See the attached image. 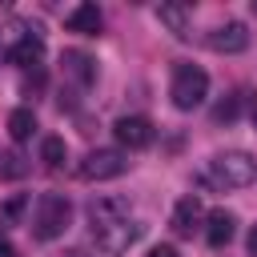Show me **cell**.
Here are the masks:
<instances>
[{
  "mask_svg": "<svg viewBox=\"0 0 257 257\" xmlns=\"http://www.w3.org/2000/svg\"><path fill=\"white\" fill-rule=\"evenodd\" d=\"M205 181L213 189H249L257 185V161L249 153H217L209 165H205Z\"/></svg>",
  "mask_w": 257,
  "mask_h": 257,
  "instance_id": "1",
  "label": "cell"
},
{
  "mask_svg": "<svg viewBox=\"0 0 257 257\" xmlns=\"http://www.w3.org/2000/svg\"><path fill=\"white\" fill-rule=\"evenodd\" d=\"M68 221H72V205H68V197H60V193H44V197L36 201V209H32V233H36L40 241H56V237L68 229Z\"/></svg>",
  "mask_w": 257,
  "mask_h": 257,
  "instance_id": "2",
  "label": "cell"
},
{
  "mask_svg": "<svg viewBox=\"0 0 257 257\" xmlns=\"http://www.w3.org/2000/svg\"><path fill=\"white\" fill-rule=\"evenodd\" d=\"M169 96H173V104L185 108V112L197 108V104L209 96V76H205V68H197V64H177V68H173Z\"/></svg>",
  "mask_w": 257,
  "mask_h": 257,
  "instance_id": "3",
  "label": "cell"
},
{
  "mask_svg": "<svg viewBox=\"0 0 257 257\" xmlns=\"http://www.w3.org/2000/svg\"><path fill=\"white\" fill-rule=\"evenodd\" d=\"M128 169V157L120 153V149H92V153H84V161L76 165V173L84 177V181H112V177H120Z\"/></svg>",
  "mask_w": 257,
  "mask_h": 257,
  "instance_id": "4",
  "label": "cell"
},
{
  "mask_svg": "<svg viewBox=\"0 0 257 257\" xmlns=\"http://www.w3.org/2000/svg\"><path fill=\"white\" fill-rule=\"evenodd\" d=\"M112 133H116V141H120L124 149H133V153H137V149H149L153 137H157L149 116H120V120L112 124Z\"/></svg>",
  "mask_w": 257,
  "mask_h": 257,
  "instance_id": "5",
  "label": "cell"
},
{
  "mask_svg": "<svg viewBox=\"0 0 257 257\" xmlns=\"http://www.w3.org/2000/svg\"><path fill=\"white\" fill-rule=\"evenodd\" d=\"M141 233H145V225H137V221L128 217V221H116V225H108V229H100V233H92V237H96V245H100L104 253H124Z\"/></svg>",
  "mask_w": 257,
  "mask_h": 257,
  "instance_id": "6",
  "label": "cell"
},
{
  "mask_svg": "<svg viewBox=\"0 0 257 257\" xmlns=\"http://www.w3.org/2000/svg\"><path fill=\"white\" fill-rule=\"evenodd\" d=\"M116 221H128V205H124L120 197H96V201L88 205V225H92V233H100V229H108V225H116Z\"/></svg>",
  "mask_w": 257,
  "mask_h": 257,
  "instance_id": "7",
  "label": "cell"
},
{
  "mask_svg": "<svg viewBox=\"0 0 257 257\" xmlns=\"http://www.w3.org/2000/svg\"><path fill=\"white\" fill-rule=\"evenodd\" d=\"M209 48L213 52H245L249 48V28L241 20H229V24L209 32Z\"/></svg>",
  "mask_w": 257,
  "mask_h": 257,
  "instance_id": "8",
  "label": "cell"
},
{
  "mask_svg": "<svg viewBox=\"0 0 257 257\" xmlns=\"http://www.w3.org/2000/svg\"><path fill=\"white\" fill-rule=\"evenodd\" d=\"M60 64H64V76H68L72 84H80V88H88V84L96 80V64H92V56L80 52V48H68V52L60 56Z\"/></svg>",
  "mask_w": 257,
  "mask_h": 257,
  "instance_id": "9",
  "label": "cell"
},
{
  "mask_svg": "<svg viewBox=\"0 0 257 257\" xmlns=\"http://www.w3.org/2000/svg\"><path fill=\"white\" fill-rule=\"evenodd\" d=\"M233 233H237V217H233V213H225V209H213V213L205 217V241H209L213 249L229 245V241H233Z\"/></svg>",
  "mask_w": 257,
  "mask_h": 257,
  "instance_id": "10",
  "label": "cell"
},
{
  "mask_svg": "<svg viewBox=\"0 0 257 257\" xmlns=\"http://www.w3.org/2000/svg\"><path fill=\"white\" fill-rule=\"evenodd\" d=\"M157 16H161V24H165L177 40H185V36H189V24H193V8H189V4L169 0V4H161V8H157Z\"/></svg>",
  "mask_w": 257,
  "mask_h": 257,
  "instance_id": "11",
  "label": "cell"
},
{
  "mask_svg": "<svg viewBox=\"0 0 257 257\" xmlns=\"http://www.w3.org/2000/svg\"><path fill=\"white\" fill-rule=\"evenodd\" d=\"M68 32H80V36H96L100 32V24H104V16H100V8L96 4H76L72 12H68Z\"/></svg>",
  "mask_w": 257,
  "mask_h": 257,
  "instance_id": "12",
  "label": "cell"
},
{
  "mask_svg": "<svg viewBox=\"0 0 257 257\" xmlns=\"http://www.w3.org/2000/svg\"><path fill=\"white\" fill-rule=\"evenodd\" d=\"M40 56H44V40H40V36H24V40H16V44L8 48V64H16V68L40 64Z\"/></svg>",
  "mask_w": 257,
  "mask_h": 257,
  "instance_id": "13",
  "label": "cell"
},
{
  "mask_svg": "<svg viewBox=\"0 0 257 257\" xmlns=\"http://www.w3.org/2000/svg\"><path fill=\"white\" fill-rule=\"evenodd\" d=\"M197 221H201V201H197V197H181L177 209H173V229H177L181 237H189V233L197 229Z\"/></svg>",
  "mask_w": 257,
  "mask_h": 257,
  "instance_id": "14",
  "label": "cell"
},
{
  "mask_svg": "<svg viewBox=\"0 0 257 257\" xmlns=\"http://www.w3.org/2000/svg\"><path fill=\"white\" fill-rule=\"evenodd\" d=\"M8 133H12V141H28L36 133V112L32 108H12L8 112Z\"/></svg>",
  "mask_w": 257,
  "mask_h": 257,
  "instance_id": "15",
  "label": "cell"
},
{
  "mask_svg": "<svg viewBox=\"0 0 257 257\" xmlns=\"http://www.w3.org/2000/svg\"><path fill=\"white\" fill-rule=\"evenodd\" d=\"M64 157H68L64 137H44V145H40V161H44L48 169H60V165H64Z\"/></svg>",
  "mask_w": 257,
  "mask_h": 257,
  "instance_id": "16",
  "label": "cell"
},
{
  "mask_svg": "<svg viewBox=\"0 0 257 257\" xmlns=\"http://www.w3.org/2000/svg\"><path fill=\"white\" fill-rule=\"evenodd\" d=\"M28 173V161L20 153H0V181H20Z\"/></svg>",
  "mask_w": 257,
  "mask_h": 257,
  "instance_id": "17",
  "label": "cell"
},
{
  "mask_svg": "<svg viewBox=\"0 0 257 257\" xmlns=\"http://www.w3.org/2000/svg\"><path fill=\"white\" fill-rule=\"evenodd\" d=\"M24 209H28V197H24V193H16V197H8V201L0 205V225H16Z\"/></svg>",
  "mask_w": 257,
  "mask_h": 257,
  "instance_id": "18",
  "label": "cell"
},
{
  "mask_svg": "<svg viewBox=\"0 0 257 257\" xmlns=\"http://www.w3.org/2000/svg\"><path fill=\"white\" fill-rule=\"evenodd\" d=\"M237 112H241V100H237V96H225V100L213 108V120H233Z\"/></svg>",
  "mask_w": 257,
  "mask_h": 257,
  "instance_id": "19",
  "label": "cell"
},
{
  "mask_svg": "<svg viewBox=\"0 0 257 257\" xmlns=\"http://www.w3.org/2000/svg\"><path fill=\"white\" fill-rule=\"evenodd\" d=\"M0 257H20V253H16V245H12L8 237H0Z\"/></svg>",
  "mask_w": 257,
  "mask_h": 257,
  "instance_id": "20",
  "label": "cell"
},
{
  "mask_svg": "<svg viewBox=\"0 0 257 257\" xmlns=\"http://www.w3.org/2000/svg\"><path fill=\"white\" fill-rule=\"evenodd\" d=\"M149 257H177V249L173 245H157V249H149Z\"/></svg>",
  "mask_w": 257,
  "mask_h": 257,
  "instance_id": "21",
  "label": "cell"
},
{
  "mask_svg": "<svg viewBox=\"0 0 257 257\" xmlns=\"http://www.w3.org/2000/svg\"><path fill=\"white\" fill-rule=\"evenodd\" d=\"M249 253H253V257H257V225H253V229H249Z\"/></svg>",
  "mask_w": 257,
  "mask_h": 257,
  "instance_id": "22",
  "label": "cell"
},
{
  "mask_svg": "<svg viewBox=\"0 0 257 257\" xmlns=\"http://www.w3.org/2000/svg\"><path fill=\"white\" fill-rule=\"evenodd\" d=\"M249 116H253V124H257V96H253V104H249Z\"/></svg>",
  "mask_w": 257,
  "mask_h": 257,
  "instance_id": "23",
  "label": "cell"
}]
</instances>
